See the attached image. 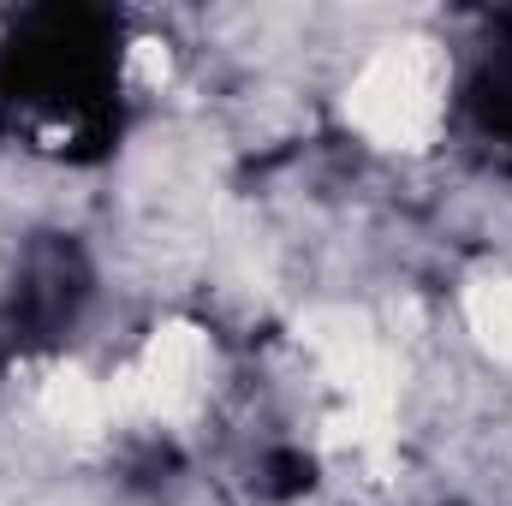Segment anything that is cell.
<instances>
[{
	"instance_id": "obj_1",
	"label": "cell",
	"mask_w": 512,
	"mask_h": 506,
	"mask_svg": "<svg viewBox=\"0 0 512 506\" xmlns=\"http://www.w3.org/2000/svg\"><path fill=\"white\" fill-rule=\"evenodd\" d=\"M465 108L483 131L489 149H501V161L512 167V42L507 48H489L465 84Z\"/></svg>"
}]
</instances>
